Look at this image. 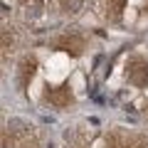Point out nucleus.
<instances>
[{"mask_svg":"<svg viewBox=\"0 0 148 148\" xmlns=\"http://www.w3.org/2000/svg\"><path fill=\"white\" fill-rule=\"evenodd\" d=\"M126 79L138 89L148 86V62L143 57H131L126 62Z\"/></svg>","mask_w":148,"mask_h":148,"instance_id":"obj_1","label":"nucleus"},{"mask_svg":"<svg viewBox=\"0 0 148 148\" xmlns=\"http://www.w3.org/2000/svg\"><path fill=\"white\" fill-rule=\"evenodd\" d=\"M54 47L62 49V52H67V54H72V57H79L86 49V40L79 32H64V35H59L57 40H54Z\"/></svg>","mask_w":148,"mask_h":148,"instance_id":"obj_2","label":"nucleus"},{"mask_svg":"<svg viewBox=\"0 0 148 148\" xmlns=\"http://www.w3.org/2000/svg\"><path fill=\"white\" fill-rule=\"evenodd\" d=\"M45 99L52 106H57V109H64V106H69L74 101V94H72V89H69V84H62V86H49V89L45 91Z\"/></svg>","mask_w":148,"mask_h":148,"instance_id":"obj_3","label":"nucleus"},{"mask_svg":"<svg viewBox=\"0 0 148 148\" xmlns=\"http://www.w3.org/2000/svg\"><path fill=\"white\" fill-rule=\"evenodd\" d=\"M35 69H37V59L35 57H22L20 59V67H17V79H20V86H27L30 79L35 77Z\"/></svg>","mask_w":148,"mask_h":148,"instance_id":"obj_4","label":"nucleus"},{"mask_svg":"<svg viewBox=\"0 0 148 148\" xmlns=\"http://www.w3.org/2000/svg\"><path fill=\"white\" fill-rule=\"evenodd\" d=\"M101 8H104V17L109 22H119L123 17L126 0H101Z\"/></svg>","mask_w":148,"mask_h":148,"instance_id":"obj_5","label":"nucleus"},{"mask_svg":"<svg viewBox=\"0 0 148 148\" xmlns=\"http://www.w3.org/2000/svg\"><path fill=\"white\" fill-rule=\"evenodd\" d=\"M116 138H119V143H121V148H148V138L138 136V133L116 131Z\"/></svg>","mask_w":148,"mask_h":148,"instance_id":"obj_6","label":"nucleus"},{"mask_svg":"<svg viewBox=\"0 0 148 148\" xmlns=\"http://www.w3.org/2000/svg\"><path fill=\"white\" fill-rule=\"evenodd\" d=\"M42 8H45L42 0H20V15L25 17V20H35V17H40Z\"/></svg>","mask_w":148,"mask_h":148,"instance_id":"obj_7","label":"nucleus"},{"mask_svg":"<svg viewBox=\"0 0 148 148\" xmlns=\"http://www.w3.org/2000/svg\"><path fill=\"white\" fill-rule=\"evenodd\" d=\"M12 49H15V32L10 27H3V59L12 54Z\"/></svg>","mask_w":148,"mask_h":148,"instance_id":"obj_8","label":"nucleus"},{"mask_svg":"<svg viewBox=\"0 0 148 148\" xmlns=\"http://www.w3.org/2000/svg\"><path fill=\"white\" fill-rule=\"evenodd\" d=\"M82 3H84V0H59V5H62V10H64V12H69V15H74V12H79Z\"/></svg>","mask_w":148,"mask_h":148,"instance_id":"obj_9","label":"nucleus"},{"mask_svg":"<svg viewBox=\"0 0 148 148\" xmlns=\"http://www.w3.org/2000/svg\"><path fill=\"white\" fill-rule=\"evenodd\" d=\"M17 148H40V143H37L35 133H27L25 138H20V141H17Z\"/></svg>","mask_w":148,"mask_h":148,"instance_id":"obj_10","label":"nucleus"},{"mask_svg":"<svg viewBox=\"0 0 148 148\" xmlns=\"http://www.w3.org/2000/svg\"><path fill=\"white\" fill-rule=\"evenodd\" d=\"M104 148H121V143H119L116 133H109V136L104 138Z\"/></svg>","mask_w":148,"mask_h":148,"instance_id":"obj_11","label":"nucleus"},{"mask_svg":"<svg viewBox=\"0 0 148 148\" xmlns=\"http://www.w3.org/2000/svg\"><path fill=\"white\" fill-rule=\"evenodd\" d=\"M143 111H146V116H148V101H146V104H143Z\"/></svg>","mask_w":148,"mask_h":148,"instance_id":"obj_12","label":"nucleus"},{"mask_svg":"<svg viewBox=\"0 0 148 148\" xmlns=\"http://www.w3.org/2000/svg\"><path fill=\"white\" fill-rule=\"evenodd\" d=\"M146 15H148V3H146Z\"/></svg>","mask_w":148,"mask_h":148,"instance_id":"obj_13","label":"nucleus"},{"mask_svg":"<svg viewBox=\"0 0 148 148\" xmlns=\"http://www.w3.org/2000/svg\"><path fill=\"white\" fill-rule=\"evenodd\" d=\"M74 148H82V146H74Z\"/></svg>","mask_w":148,"mask_h":148,"instance_id":"obj_14","label":"nucleus"}]
</instances>
